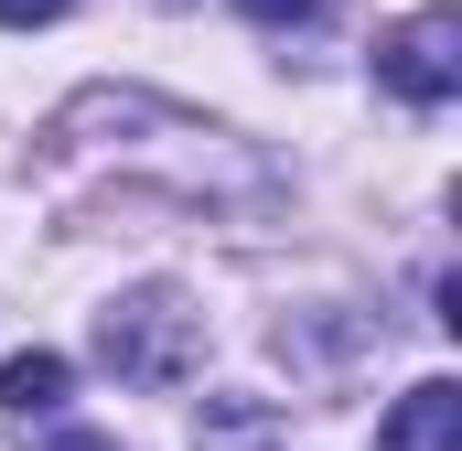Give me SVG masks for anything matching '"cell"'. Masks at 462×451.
Returning a JSON list of instances; mask_svg holds the SVG:
<instances>
[{
  "label": "cell",
  "mask_w": 462,
  "mask_h": 451,
  "mask_svg": "<svg viewBox=\"0 0 462 451\" xmlns=\"http://www.w3.org/2000/svg\"><path fill=\"white\" fill-rule=\"evenodd\" d=\"M376 87L409 97V108H441L462 87V11H420V22L376 32Z\"/></svg>",
  "instance_id": "7a4b0ae2"
},
{
  "label": "cell",
  "mask_w": 462,
  "mask_h": 451,
  "mask_svg": "<svg viewBox=\"0 0 462 451\" xmlns=\"http://www.w3.org/2000/svg\"><path fill=\"white\" fill-rule=\"evenodd\" d=\"M376 451H462V387H452V376H420V387L387 409Z\"/></svg>",
  "instance_id": "3957f363"
},
{
  "label": "cell",
  "mask_w": 462,
  "mask_h": 451,
  "mask_svg": "<svg viewBox=\"0 0 462 451\" xmlns=\"http://www.w3.org/2000/svg\"><path fill=\"white\" fill-rule=\"evenodd\" d=\"M65 387H76L65 354H11V365H0V409H11V419H54Z\"/></svg>",
  "instance_id": "277c9868"
},
{
  "label": "cell",
  "mask_w": 462,
  "mask_h": 451,
  "mask_svg": "<svg viewBox=\"0 0 462 451\" xmlns=\"http://www.w3.org/2000/svg\"><path fill=\"white\" fill-rule=\"evenodd\" d=\"M97 354H108L129 387H183L205 365V312L183 290H129L97 312Z\"/></svg>",
  "instance_id": "6da1fadb"
},
{
  "label": "cell",
  "mask_w": 462,
  "mask_h": 451,
  "mask_svg": "<svg viewBox=\"0 0 462 451\" xmlns=\"http://www.w3.org/2000/svg\"><path fill=\"white\" fill-rule=\"evenodd\" d=\"M54 11H65V0H0V22H11V32H32V22H54Z\"/></svg>",
  "instance_id": "52a82bcc"
},
{
  "label": "cell",
  "mask_w": 462,
  "mask_h": 451,
  "mask_svg": "<svg viewBox=\"0 0 462 451\" xmlns=\"http://www.w3.org/2000/svg\"><path fill=\"white\" fill-rule=\"evenodd\" d=\"M194 430H205V441H258V430H269V409H258V398H226V409H205Z\"/></svg>",
  "instance_id": "5b68a950"
},
{
  "label": "cell",
  "mask_w": 462,
  "mask_h": 451,
  "mask_svg": "<svg viewBox=\"0 0 462 451\" xmlns=\"http://www.w3.org/2000/svg\"><path fill=\"white\" fill-rule=\"evenodd\" d=\"M236 11H247V22H312L323 0H236Z\"/></svg>",
  "instance_id": "8992f818"
}]
</instances>
